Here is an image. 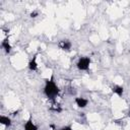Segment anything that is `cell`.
I'll return each mask as SVG.
<instances>
[{
  "instance_id": "obj_1",
  "label": "cell",
  "mask_w": 130,
  "mask_h": 130,
  "mask_svg": "<svg viewBox=\"0 0 130 130\" xmlns=\"http://www.w3.org/2000/svg\"><path fill=\"white\" fill-rule=\"evenodd\" d=\"M59 91H60L59 87L57 86V84L55 83L53 78L46 79V83H45V87H44V93L49 100H55V98H57V95L59 94Z\"/></svg>"
},
{
  "instance_id": "obj_2",
  "label": "cell",
  "mask_w": 130,
  "mask_h": 130,
  "mask_svg": "<svg viewBox=\"0 0 130 130\" xmlns=\"http://www.w3.org/2000/svg\"><path fill=\"white\" fill-rule=\"evenodd\" d=\"M90 64V58L89 57H81L77 61V68L79 70H88Z\"/></svg>"
},
{
  "instance_id": "obj_3",
  "label": "cell",
  "mask_w": 130,
  "mask_h": 130,
  "mask_svg": "<svg viewBox=\"0 0 130 130\" xmlns=\"http://www.w3.org/2000/svg\"><path fill=\"white\" fill-rule=\"evenodd\" d=\"M58 46L60 49H62L64 51H70L71 50V43L68 40H61L58 43Z\"/></svg>"
},
{
  "instance_id": "obj_4",
  "label": "cell",
  "mask_w": 130,
  "mask_h": 130,
  "mask_svg": "<svg viewBox=\"0 0 130 130\" xmlns=\"http://www.w3.org/2000/svg\"><path fill=\"white\" fill-rule=\"evenodd\" d=\"M75 104L77 105L78 108H85L88 104V101L85 100L84 98H75Z\"/></svg>"
},
{
  "instance_id": "obj_5",
  "label": "cell",
  "mask_w": 130,
  "mask_h": 130,
  "mask_svg": "<svg viewBox=\"0 0 130 130\" xmlns=\"http://www.w3.org/2000/svg\"><path fill=\"white\" fill-rule=\"evenodd\" d=\"M28 68H29V70H31V71H36V70H38L37 55H35V56L32 57V59L29 61V63H28Z\"/></svg>"
},
{
  "instance_id": "obj_6",
  "label": "cell",
  "mask_w": 130,
  "mask_h": 130,
  "mask_svg": "<svg viewBox=\"0 0 130 130\" xmlns=\"http://www.w3.org/2000/svg\"><path fill=\"white\" fill-rule=\"evenodd\" d=\"M24 130H38V127L32 123L31 118H29L25 122V124H24Z\"/></svg>"
},
{
  "instance_id": "obj_7",
  "label": "cell",
  "mask_w": 130,
  "mask_h": 130,
  "mask_svg": "<svg viewBox=\"0 0 130 130\" xmlns=\"http://www.w3.org/2000/svg\"><path fill=\"white\" fill-rule=\"evenodd\" d=\"M1 47H2V49H4V51H5L6 53H10V51H11V46H10V44H9L8 39H4V40L2 41Z\"/></svg>"
},
{
  "instance_id": "obj_8",
  "label": "cell",
  "mask_w": 130,
  "mask_h": 130,
  "mask_svg": "<svg viewBox=\"0 0 130 130\" xmlns=\"http://www.w3.org/2000/svg\"><path fill=\"white\" fill-rule=\"evenodd\" d=\"M112 91L114 93H116L117 95L119 96H122L123 95V92H124V88L121 86V85H114L112 87Z\"/></svg>"
},
{
  "instance_id": "obj_9",
  "label": "cell",
  "mask_w": 130,
  "mask_h": 130,
  "mask_svg": "<svg viewBox=\"0 0 130 130\" xmlns=\"http://www.w3.org/2000/svg\"><path fill=\"white\" fill-rule=\"evenodd\" d=\"M0 123L5 125V126H10L11 125V120L8 118V117H5V116H1L0 117Z\"/></svg>"
},
{
  "instance_id": "obj_10",
  "label": "cell",
  "mask_w": 130,
  "mask_h": 130,
  "mask_svg": "<svg viewBox=\"0 0 130 130\" xmlns=\"http://www.w3.org/2000/svg\"><path fill=\"white\" fill-rule=\"evenodd\" d=\"M50 110H52V111H54V112H58V113H59V112H61V108H60V106H59L58 104H57V105H56V104H54V105L50 108Z\"/></svg>"
},
{
  "instance_id": "obj_11",
  "label": "cell",
  "mask_w": 130,
  "mask_h": 130,
  "mask_svg": "<svg viewBox=\"0 0 130 130\" xmlns=\"http://www.w3.org/2000/svg\"><path fill=\"white\" fill-rule=\"evenodd\" d=\"M38 15H39V12L38 11H32L30 13V17H37Z\"/></svg>"
},
{
  "instance_id": "obj_12",
  "label": "cell",
  "mask_w": 130,
  "mask_h": 130,
  "mask_svg": "<svg viewBox=\"0 0 130 130\" xmlns=\"http://www.w3.org/2000/svg\"><path fill=\"white\" fill-rule=\"evenodd\" d=\"M60 130H72V127L71 126H65V127L61 128Z\"/></svg>"
},
{
  "instance_id": "obj_13",
  "label": "cell",
  "mask_w": 130,
  "mask_h": 130,
  "mask_svg": "<svg viewBox=\"0 0 130 130\" xmlns=\"http://www.w3.org/2000/svg\"><path fill=\"white\" fill-rule=\"evenodd\" d=\"M128 115H129V117H130V110H129V114H128Z\"/></svg>"
}]
</instances>
